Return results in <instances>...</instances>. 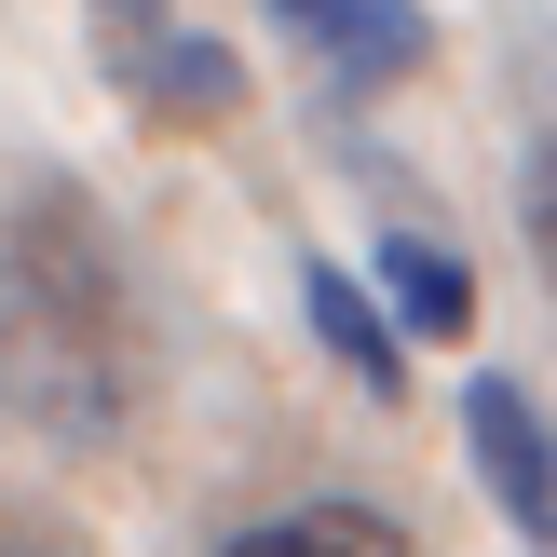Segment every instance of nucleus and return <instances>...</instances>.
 <instances>
[{
  "mask_svg": "<svg viewBox=\"0 0 557 557\" xmlns=\"http://www.w3.org/2000/svg\"><path fill=\"white\" fill-rule=\"evenodd\" d=\"M299 299H313V341L341 354L368 395H408V326L381 313V286H354L341 259H313V272H299Z\"/></svg>",
  "mask_w": 557,
  "mask_h": 557,
  "instance_id": "nucleus-5",
  "label": "nucleus"
},
{
  "mask_svg": "<svg viewBox=\"0 0 557 557\" xmlns=\"http://www.w3.org/2000/svg\"><path fill=\"white\" fill-rule=\"evenodd\" d=\"M272 27H286L299 54H313L341 96H368V82H408L435 54V27L408 14V0H272Z\"/></svg>",
  "mask_w": 557,
  "mask_h": 557,
  "instance_id": "nucleus-4",
  "label": "nucleus"
},
{
  "mask_svg": "<svg viewBox=\"0 0 557 557\" xmlns=\"http://www.w3.org/2000/svg\"><path fill=\"white\" fill-rule=\"evenodd\" d=\"M232 557H408V531L381 504H286L259 531H232Z\"/></svg>",
  "mask_w": 557,
  "mask_h": 557,
  "instance_id": "nucleus-7",
  "label": "nucleus"
},
{
  "mask_svg": "<svg viewBox=\"0 0 557 557\" xmlns=\"http://www.w3.org/2000/svg\"><path fill=\"white\" fill-rule=\"evenodd\" d=\"M531 232H544V259H557V163L531 177Z\"/></svg>",
  "mask_w": 557,
  "mask_h": 557,
  "instance_id": "nucleus-8",
  "label": "nucleus"
},
{
  "mask_svg": "<svg viewBox=\"0 0 557 557\" xmlns=\"http://www.w3.org/2000/svg\"><path fill=\"white\" fill-rule=\"evenodd\" d=\"M0 557H54V544H0Z\"/></svg>",
  "mask_w": 557,
  "mask_h": 557,
  "instance_id": "nucleus-9",
  "label": "nucleus"
},
{
  "mask_svg": "<svg viewBox=\"0 0 557 557\" xmlns=\"http://www.w3.org/2000/svg\"><path fill=\"white\" fill-rule=\"evenodd\" d=\"M462 435H476V476H490V504H504L517 531H531V544L557 557V422H544V395L490 368L476 395H462Z\"/></svg>",
  "mask_w": 557,
  "mask_h": 557,
  "instance_id": "nucleus-3",
  "label": "nucleus"
},
{
  "mask_svg": "<svg viewBox=\"0 0 557 557\" xmlns=\"http://www.w3.org/2000/svg\"><path fill=\"white\" fill-rule=\"evenodd\" d=\"M96 41H109V82L163 123H232V96H245V69L205 27H177L163 0H96Z\"/></svg>",
  "mask_w": 557,
  "mask_h": 557,
  "instance_id": "nucleus-2",
  "label": "nucleus"
},
{
  "mask_svg": "<svg viewBox=\"0 0 557 557\" xmlns=\"http://www.w3.org/2000/svg\"><path fill=\"white\" fill-rule=\"evenodd\" d=\"M0 408L54 449H96L136 408V286L82 190H27L0 218Z\"/></svg>",
  "mask_w": 557,
  "mask_h": 557,
  "instance_id": "nucleus-1",
  "label": "nucleus"
},
{
  "mask_svg": "<svg viewBox=\"0 0 557 557\" xmlns=\"http://www.w3.org/2000/svg\"><path fill=\"white\" fill-rule=\"evenodd\" d=\"M381 313H395L408 341H462V326H476V272L435 232H381Z\"/></svg>",
  "mask_w": 557,
  "mask_h": 557,
  "instance_id": "nucleus-6",
  "label": "nucleus"
}]
</instances>
